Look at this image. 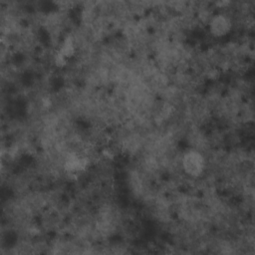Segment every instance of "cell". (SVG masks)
Returning <instances> with one entry per match:
<instances>
[{
    "mask_svg": "<svg viewBox=\"0 0 255 255\" xmlns=\"http://www.w3.org/2000/svg\"><path fill=\"white\" fill-rule=\"evenodd\" d=\"M181 166L185 174L190 177H199L205 170V158L196 149L186 151L181 158Z\"/></svg>",
    "mask_w": 255,
    "mask_h": 255,
    "instance_id": "6da1fadb",
    "label": "cell"
},
{
    "mask_svg": "<svg viewBox=\"0 0 255 255\" xmlns=\"http://www.w3.org/2000/svg\"><path fill=\"white\" fill-rule=\"evenodd\" d=\"M208 26L210 33L214 37L220 38L230 32L232 28V22L228 16L224 14H216L209 20Z\"/></svg>",
    "mask_w": 255,
    "mask_h": 255,
    "instance_id": "7a4b0ae2",
    "label": "cell"
}]
</instances>
